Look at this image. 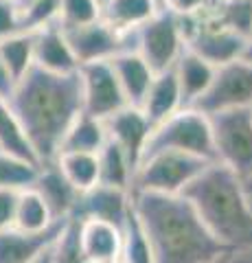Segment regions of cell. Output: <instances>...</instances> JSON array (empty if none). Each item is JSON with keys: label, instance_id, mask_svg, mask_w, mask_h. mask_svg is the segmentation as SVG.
I'll return each mask as SVG.
<instances>
[{"label": "cell", "instance_id": "7", "mask_svg": "<svg viewBox=\"0 0 252 263\" xmlns=\"http://www.w3.org/2000/svg\"><path fill=\"white\" fill-rule=\"evenodd\" d=\"M134 51L151 66L153 72L173 68L184 51L182 20L160 9L149 22L134 31Z\"/></svg>", "mask_w": 252, "mask_h": 263}, {"label": "cell", "instance_id": "5", "mask_svg": "<svg viewBox=\"0 0 252 263\" xmlns=\"http://www.w3.org/2000/svg\"><path fill=\"white\" fill-rule=\"evenodd\" d=\"M153 152H182L215 162L208 114L200 112L198 108H182L158 125H153L143 158Z\"/></svg>", "mask_w": 252, "mask_h": 263}, {"label": "cell", "instance_id": "24", "mask_svg": "<svg viewBox=\"0 0 252 263\" xmlns=\"http://www.w3.org/2000/svg\"><path fill=\"white\" fill-rule=\"evenodd\" d=\"M60 167L64 178L75 186V191L84 193L94 184H99V160L96 154L86 152H62L53 160Z\"/></svg>", "mask_w": 252, "mask_h": 263}, {"label": "cell", "instance_id": "8", "mask_svg": "<svg viewBox=\"0 0 252 263\" xmlns=\"http://www.w3.org/2000/svg\"><path fill=\"white\" fill-rule=\"evenodd\" d=\"M182 29H184V48L191 53L202 57L210 66H219L239 60L243 55V46L246 40L230 29L217 24L213 18L206 13L195 15V18H180Z\"/></svg>", "mask_w": 252, "mask_h": 263}, {"label": "cell", "instance_id": "39", "mask_svg": "<svg viewBox=\"0 0 252 263\" xmlns=\"http://www.w3.org/2000/svg\"><path fill=\"white\" fill-rule=\"evenodd\" d=\"M243 60H248V62H252V31H250V35L246 37V46H243Z\"/></svg>", "mask_w": 252, "mask_h": 263}, {"label": "cell", "instance_id": "16", "mask_svg": "<svg viewBox=\"0 0 252 263\" xmlns=\"http://www.w3.org/2000/svg\"><path fill=\"white\" fill-rule=\"evenodd\" d=\"M31 189H35L42 195V200L46 202L53 219H70L72 211L77 206L79 191H75V186L64 178V174L55 162L40 164L37 176L33 180V184H31Z\"/></svg>", "mask_w": 252, "mask_h": 263}, {"label": "cell", "instance_id": "6", "mask_svg": "<svg viewBox=\"0 0 252 263\" xmlns=\"http://www.w3.org/2000/svg\"><path fill=\"white\" fill-rule=\"evenodd\" d=\"M215 162L243 182L252 178V108H232L208 114Z\"/></svg>", "mask_w": 252, "mask_h": 263}, {"label": "cell", "instance_id": "21", "mask_svg": "<svg viewBox=\"0 0 252 263\" xmlns=\"http://www.w3.org/2000/svg\"><path fill=\"white\" fill-rule=\"evenodd\" d=\"M160 9V0H105L101 5V20L117 31L134 33Z\"/></svg>", "mask_w": 252, "mask_h": 263}, {"label": "cell", "instance_id": "43", "mask_svg": "<svg viewBox=\"0 0 252 263\" xmlns=\"http://www.w3.org/2000/svg\"><path fill=\"white\" fill-rule=\"evenodd\" d=\"M15 3H18V7H24L27 3H31V0H15Z\"/></svg>", "mask_w": 252, "mask_h": 263}, {"label": "cell", "instance_id": "4", "mask_svg": "<svg viewBox=\"0 0 252 263\" xmlns=\"http://www.w3.org/2000/svg\"><path fill=\"white\" fill-rule=\"evenodd\" d=\"M210 164V160L198 158L182 152H153L138 162L132 178L129 193H165L182 195L195 178Z\"/></svg>", "mask_w": 252, "mask_h": 263}, {"label": "cell", "instance_id": "47", "mask_svg": "<svg viewBox=\"0 0 252 263\" xmlns=\"http://www.w3.org/2000/svg\"><path fill=\"white\" fill-rule=\"evenodd\" d=\"M112 263H121V261H112Z\"/></svg>", "mask_w": 252, "mask_h": 263}, {"label": "cell", "instance_id": "30", "mask_svg": "<svg viewBox=\"0 0 252 263\" xmlns=\"http://www.w3.org/2000/svg\"><path fill=\"white\" fill-rule=\"evenodd\" d=\"M37 169L40 164L0 152V189H13V191L29 189L37 176Z\"/></svg>", "mask_w": 252, "mask_h": 263}, {"label": "cell", "instance_id": "38", "mask_svg": "<svg viewBox=\"0 0 252 263\" xmlns=\"http://www.w3.org/2000/svg\"><path fill=\"white\" fill-rule=\"evenodd\" d=\"M13 86H15V79L9 75V70L5 68V64L0 62V97L9 99L13 92Z\"/></svg>", "mask_w": 252, "mask_h": 263}, {"label": "cell", "instance_id": "36", "mask_svg": "<svg viewBox=\"0 0 252 263\" xmlns=\"http://www.w3.org/2000/svg\"><path fill=\"white\" fill-rule=\"evenodd\" d=\"M15 204H18V191H13V189H0V230L13 226Z\"/></svg>", "mask_w": 252, "mask_h": 263}, {"label": "cell", "instance_id": "29", "mask_svg": "<svg viewBox=\"0 0 252 263\" xmlns=\"http://www.w3.org/2000/svg\"><path fill=\"white\" fill-rule=\"evenodd\" d=\"M208 15L243 40L252 31V0H217L208 9Z\"/></svg>", "mask_w": 252, "mask_h": 263}, {"label": "cell", "instance_id": "45", "mask_svg": "<svg viewBox=\"0 0 252 263\" xmlns=\"http://www.w3.org/2000/svg\"><path fill=\"white\" fill-rule=\"evenodd\" d=\"M210 3H213V5H215V3H217V0H210Z\"/></svg>", "mask_w": 252, "mask_h": 263}, {"label": "cell", "instance_id": "12", "mask_svg": "<svg viewBox=\"0 0 252 263\" xmlns=\"http://www.w3.org/2000/svg\"><path fill=\"white\" fill-rule=\"evenodd\" d=\"M129 211H132V193L129 191L117 186L94 184L92 189L79 193L77 206L72 211L70 219H101L123 228Z\"/></svg>", "mask_w": 252, "mask_h": 263}, {"label": "cell", "instance_id": "10", "mask_svg": "<svg viewBox=\"0 0 252 263\" xmlns=\"http://www.w3.org/2000/svg\"><path fill=\"white\" fill-rule=\"evenodd\" d=\"M64 33H66V40L79 66L110 62L114 55L134 48V33L117 31L105 20H96L77 29H64Z\"/></svg>", "mask_w": 252, "mask_h": 263}, {"label": "cell", "instance_id": "37", "mask_svg": "<svg viewBox=\"0 0 252 263\" xmlns=\"http://www.w3.org/2000/svg\"><path fill=\"white\" fill-rule=\"evenodd\" d=\"M230 263H252V243L239 246V248H228Z\"/></svg>", "mask_w": 252, "mask_h": 263}, {"label": "cell", "instance_id": "42", "mask_svg": "<svg viewBox=\"0 0 252 263\" xmlns=\"http://www.w3.org/2000/svg\"><path fill=\"white\" fill-rule=\"evenodd\" d=\"M243 186H246V191H252V178L246 180V182H243Z\"/></svg>", "mask_w": 252, "mask_h": 263}, {"label": "cell", "instance_id": "1", "mask_svg": "<svg viewBox=\"0 0 252 263\" xmlns=\"http://www.w3.org/2000/svg\"><path fill=\"white\" fill-rule=\"evenodd\" d=\"M20 125L40 164L53 162L68 127L84 114L81 77L77 72L57 75L31 66L13 86L9 97Z\"/></svg>", "mask_w": 252, "mask_h": 263}, {"label": "cell", "instance_id": "32", "mask_svg": "<svg viewBox=\"0 0 252 263\" xmlns=\"http://www.w3.org/2000/svg\"><path fill=\"white\" fill-rule=\"evenodd\" d=\"M101 20L99 0H62L57 24L62 29H77Z\"/></svg>", "mask_w": 252, "mask_h": 263}, {"label": "cell", "instance_id": "22", "mask_svg": "<svg viewBox=\"0 0 252 263\" xmlns=\"http://www.w3.org/2000/svg\"><path fill=\"white\" fill-rule=\"evenodd\" d=\"M96 160H99V184L125 189V191L132 189L136 167L121 145L108 138L105 145L96 152Z\"/></svg>", "mask_w": 252, "mask_h": 263}, {"label": "cell", "instance_id": "18", "mask_svg": "<svg viewBox=\"0 0 252 263\" xmlns=\"http://www.w3.org/2000/svg\"><path fill=\"white\" fill-rule=\"evenodd\" d=\"M138 108L145 112V117L151 121V125H158V123H162L165 119L171 117V114H176L178 110L184 108L173 68L153 75L149 90L145 92Z\"/></svg>", "mask_w": 252, "mask_h": 263}, {"label": "cell", "instance_id": "44", "mask_svg": "<svg viewBox=\"0 0 252 263\" xmlns=\"http://www.w3.org/2000/svg\"><path fill=\"white\" fill-rule=\"evenodd\" d=\"M248 193V204H250V209H252V191H246Z\"/></svg>", "mask_w": 252, "mask_h": 263}, {"label": "cell", "instance_id": "28", "mask_svg": "<svg viewBox=\"0 0 252 263\" xmlns=\"http://www.w3.org/2000/svg\"><path fill=\"white\" fill-rule=\"evenodd\" d=\"M121 235H123L121 237V257H119L121 263H153L149 239L136 217L134 206L129 211L123 228H121Z\"/></svg>", "mask_w": 252, "mask_h": 263}, {"label": "cell", "instance_id": "17", "mask_svg": "<svg viewBox=\"0 0 252 263\" xmlns=\"http://www.w3.org/2000/svg\"><path fill=\"white\" fill-rule=\"evenodd\" d=\"M173 72L178 79V88H180L182 105L184 108H193L213 84L215 66H210L202 57L191 53L189 48H184L182 55L178 57V62L173 64Z\"/></svg>", "mask_w": 252, "mask_h": 263}, {"label": "cell", "instance_id": "46", "mask_svg": "<svg viewBox=\"0 0 252 263\" xmlns=\"http://www.w3.org/2000/svg\"><path fill=\"white\" fill-rule=\"evenodd\" d=\"M99 3H101V5H103V3H105V0H99Z\"/></svg>", "mask_w": 252, "mask_h": 263}, {"label": "cell", "instance_id": "9", "mask_svg": "<svg viewBox=\"0 0 252 263\" xmlns=\"http://www.w3.org/2000/svg\"><path fill=\"white\" fill-rule=\"evenodd\" d=\"M193 108L204 114L232 108H252V62L239 57L215 68L213 84Z\"/></svg>", "mask_w": 252, "mask_h": 263}, {"label": "cell", "instance_id": "15", "mask_svg": "<svg viewBox=\"0 0 252 263\" xmlns=\"http://www.w3.org/2000/svg\"><path fill=\"white\" fill-rule=\"evenodd\" d=\"M33 33H35L33 66L48 72H57V75H68V72L79 70V64L66 40V33H64V29L57 22Z\"/></svg>", "mask_w": 252, "mask_h": 263}, {"label": "cell", "instance_id": "19", "mask_svg": "<svg viewBox=\"0 0 252 263\" xmlns=\"http://www.w3.org/2000/svg\"><path fill=\"white\" fill-rule=\"evenodd\" d=\"M121 228L101 219L79 221V241L90 263H112L121 257Z\"/></svg>", "mask_w": 252, "mask_h": 263}, {"label": "cell", "instance_id": "3", "mask_svg": "<svg viewBox=\"0 0 252 263\" xmlns=\"http://www.w3.org/2000/svg\"><path fill=\"white\" fill-rule=\"evenodd\" d=\"M182 195L193 204L210 235L226 248L252 243V209L246 186L224 164L210 162Z\"/></svg>", "mask_w": 252, "mask_h": 263}, {"label": "cell", "instance_id": "14", "mask_svg": "<svg viewBox=\"0 0 252 263\" xmlns=\"http://www.w3.org/2000/svg\"><path fill=\"white\" fill-rule=\"evenodd\" d=\"M66 221L68 219L55 221L42 233H24L15 226L0 230V263H33L57 241Z\"/></svg>", "mask_w": 252, "mask_h": 263}, {"label": "cell", "instance_id": "40", "mask_svg": "<svg viewBox=\"0 0 252 263\" xmlns=\"http://www.w3.org/2000/svg\"><path fill=\"white\" fill-rule=\"evenodd\" d=\"M206 263H230V259H228V250H224L222 254H217L215 259H210V261H206Z\"/></svg>", "mask_w": 252, "mask_h": 263}, {"label": "cell", "instance_id": "20", "mask_svg": "<svg viewBox=\"0 0 252 263\" xmlns=\"http://www.w3.org/2000/svg\"><path fill=\"white\" fill-rule=\"evenodd\" d=\"M110 66L117 75V81L129 105H141L145 92L149 90V84L156 72L151 66L138 55L134 48L132 51H123L110 60Z\"/></svg>", "mask_w": 252, "mask_h": 263}, {"label": "cell", "instance_id": "13", "mask_svg": "<svg viewBox=\"0 0 252 263\" xmlns=\"http://www.w3.org/2000/svg\"><path fill=\"white\" fill-rule=\"evenodd\" d=\"M103 123H105V129H108V138L123 147L125 154L129 156V160L134 162V167H138L145 152V145H147L149 134L153 129L151 121L145 117V112L138 105H125L123 110L114 112Z\"/></svg>", "mask_w": 252, "mask_h": 263}, {"label": "cell", "instance_id": "41", "mask_svg": "<svg viewBox=\"0 0 252 263\" xmlns=\"http://www.w3.org/2000/svg\"><path fill=\"white\" fill-rule=\"evenodd\" d=\"M51 248H53V246H51ZM51 248H48L44 254H40V257L33 263H51Z\"/></svg>", "mask_w": 252, "mask_h": 263}, {"label": "cell", "instance_id": "34", "mask_svg": "<svg viewBox=\"0 0 252 263\" xmlns=\"http://www.w3.org/2000/svg\"><path fill=\"white\" fill-rule=\"evenodd\" d=\"M160 7L178 18H195V15L206 13L213 3L210 0H160Z\"/></svg>", "mask_w": 252, "mask_h": 263}, {"label": "cell", "instance_id": "25", "mask_svg": "<svg viewBox=\"0 0 252 263\" xmlns=\"http://www.w3.org/2000/svg\"><path fill=\"white\" fill-rule=\"evenodd\" d=\"M0 152H7L11 156H18L22 160L40 164L18 117H15L13 108L9 105V99L3 97H0Z\"/></svg>", "mask_w": 252, "mask_h": 263}, {"label": "cell", "instance_id": "2", "mask_svg": "<svg viewBox=\"0 0 252 263\" xmlns=\"http://www.w3.org/2000/svg\"><path fill=\"white\" fill-rule=\"evenodd\" d=\"M132 206L149 239L153 263H206L228 250L184 195L132 193Z\"/></svg>", "mask_w": 252, "mask_h": 263}, {"label": "cell", "instance_id": "26", "mask_svg": "<svg viewBox=\"0 0 252 263\" xmlns=\"http://www.w3.org/2000/svg\"><path fill=\"white\" fill-rule=\"evenodd\" d=\"M35 51V33L31 31H15L5 40H0V62L9 70V75L18 81L27 70L33 66Z\"/></svg>", "mask_w": 252, "mask_h": 263}, {"label": "cell", "instance_id": "33", "mask_svg": "<svg viewBox=\"0 0 252 263\" xmlns=\"http://www.w3.org/2000/svg\"><path fill=\"white\" fill-rule=\"evenodd\" d=\"M62 0H31L20 7V31H40L57 22Z\"/></svg>", "mask_w": 252, "mask_h": 263}, {"label": "cell", "instance_id": "35", "mask_svg": "<svg viewBox=\"0 0 252 263\" xmlns=\"http://www.w3.org/2000/svg\"><path fill=\"white\" fill-rule=\"evenodd\" d=\"M20 31V7L15 0H0V40Z\"/></svg>", "mask_w": 252, "mask_h": 263}, {"label": "cell", "instance_id": "31", "mask_svg": "<svg viewBox=\"0 0 252 263\" xmlns=\"http://www.w3.org/2000/svg\"><path fill=\"white\" fill-rule=\"evenodd\" d=\"M51 263H90L79 241V221L68 219L51 248Z\"/></svg>", "mask_w": 252, "mask_h": 263}, {"label": "cell", "instance_id": "23", "mask_svg": "<svg viewBox=\"0 0 252 263\" xmlns=\"http://www.w3.org/2000/svg\"><path fill=\"white\" fill-rule=\"evenodd\" d=\"M108 141V129L101 119H94L90 114H79L77 121L68 127L66 136L62 141V152H86L96 154Z\"/></svg>", "mask_w": 252, "mask_h": 263}, {"label": "cell", "instance_id": "27", "mask_svg": "<svg viewBox=\"0 0 252 263\" xmlns=\"http://www.w3.org/2000/svg\"><path fill=\"white\" fill-rule=\"evenodd\" d=\"M55 221L60 219H53L46 202L35 189L29 186L18 191V204H15V219H13L15 228L24 230V233H42L48 226H53Z\"/></svg>", "mask_w": 252, "mask_h": 263}, {"label": "cell", "instance_id": "11", "mask_svg": "<svg viewBox=\"0 0 252 263\" xmlns=\"http://www.w3.org/2000/svg\"><path fill=\"white\" fill-rule=\"evenodd\" d=\"M79 77L81 95H84V114L105 121L114 112L129 105L110 62H92L79 66Z\"/></svg>", "mask_w": 252, "mask_h": 263}]
</instances>
